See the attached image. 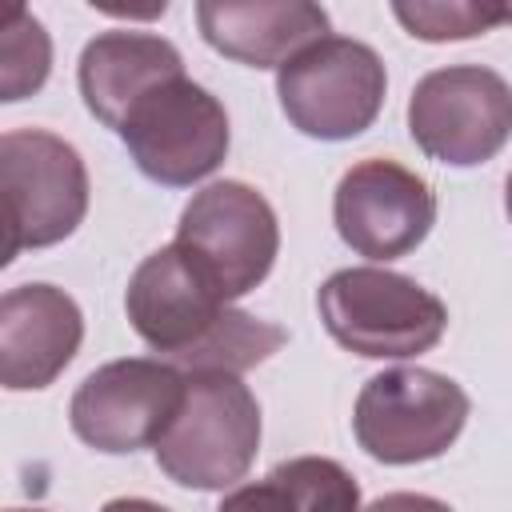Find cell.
I'll list each match as a JSON object with an SVG mask.
<instances>
[{"label": "cell", "instance_id": "obj_1", "mask_svg": "<svg viewBox=\"0 0 512 512\" xmlns=\"http://www.w3.org/2000/svg\"><path fill=\"white\" fill-rule=\"evenodd\" d=\"M124 312L132 332L180 372L244 376L288 344L280 324L232 308V300H224L212 276L176 240L136 264Z\"/></svg>", "mask_w": 512, "mask_h": 512}, {"label": "cell", "instance_id": "obj_11", "mask_svg": "<svg viewBox=\"0 0 512 512\" xmlns=\"http://www.w3.org/2000/svg\"><path fill=\"white\" fill-rule=\"evenodd\" d=\"M332 224L356 256L388 264L424 244L436 224V192L412 168L372 156L340 176L332 192Z\"/></svg>", "mask_w": 512, "mask_h": 512}, {"label": "cell", "instance_id": "obj_5", "mask_svg": "<svg viewBox=\"0 0 512 512\" xmlns=\"http://www.w3.org/2000/svg\"><path fill=\"white\" fill-rule=\"evenodd\" d=\"M0 192L12 264L28 248L68 240L88 212V168L80 152L44 128H12L0 136Z\"/></svg>", "mask_w": 512, "mask_h": 512}, {"label": "cell", "instance_id": "obj_13", "mask_svg": "<svg viewBox=\"0 0 512 512\" xmlns=\"http://www.w3.org/2000/svg\"><path fill=\"white\" fill-rule=\"evenodd\" d=\"M196 24L208 48L248 68H284L308 44L332 36L312 0H200Z\"/></svg>", "mask_w": 512, "mask_h": 512}, {"label": "cell", "instance_id": "obj_16", "mask_svg": "<svg viewBox=\"0 0 512 512\" xmlns=\"http://www.w3.org/2000/svg\"><path fill=\"white\" fill-rule=\"evenodd\" d=\"M52 72V40L44 24L24 8L8 4L0 20V100L16 104L36 96Z\"/></svg>", "mask_w": 512, "mask_h": 512}, {"label": "cell", "instance_id": "obj_14", "mask_svg": "<svg viewBox=\"0 0 512 512\" xmlns=\"http://www.w3.org/2000/svg\"><path fill=\"white\" fill-rule=\"evenodd\" d=\"M176 76H184L180 48L156 32H136V28H112L92 36L76 68L84 108L112 132H120L136 100H144L156 84Z\"/></svg>", "mask_w": 512, "mask_h": 512}, {"label": "cell", "instance_id": "obj_10", "mask_svg": "<svg viewBox=\"0 0 512 512\" xmlns=\"http://www.w3.org/2000/svg\"><path fill=\"white\" fill-rule=\"evenodd\" d=\"M176 244L212 276L224 300H240L268 280L280 252V220L252 184L212 180L184 204Z\"/></svg>", "mask_w": 512, "mask_h": 512}, {"label": "cell", "instance_id": "obj_2", "mask_svg": "<svg viewBox=\"0 0 512 512\" xmlns=\"http://www.w3.org/2000/svg\"><path fill=\"white\" fill-rule=\"evenodd\" d=\"M324 332L364 360L424 356L448 332V308L404 272L360 264L332 272L316 292Z\"/></svg>", "mask_w": 512, "mask_h": 512}, {"label": "cell", "instance_id": "obj_20", "mask_svg": "<svg viewBox=\"0 0 512 512\" xmlns=\"http://www.w3.org/2000/svg\"><path fill=\"white\" fill-rule=\"evenodd\" d=\"M504 212H508V220H512V172H508V180H504Z\"/></svg>", "mask_w": 512, "mask_h": 512}, {"label": "cell", "instance_id": "obj_6", "mask_svg": "<svg viewBox=\"0 0 512 512\" xmlns=\"http://www.w3.org/2000/svg\"><path fill=\"white\" fill-rule=\"evenodd\" d=\"M388 72L372 44L324 36L276 72V96L288 124L308 140H352L384 108Z\"/></svg>", "mask_w": 512, "mask_h": 512}, {"label": "cell", "instance_id": "obj_4", "mask_svg": "<svg viewBox=\"0 0 512 512\" xmlns=\"http://www.w3.org/2000/svg\"><path fill=\"white\" fill-rule=\"evenodd\" d=\"M468 392L432 368H384L364 380L352 408L356 444L380 464H424L444 456L464 424Z\"/></svg>", "mask_w": 512, "mask_h": 512}, {"label": "cell", "instance_id": "obj_3", "mask_svg": "<svg viewBox=\"0 0 512 512\" xmlns=\"http://www.w3.org/2000/svg\"><path fill=\"white\" fill-rule=\"evenodd\" d=\"M160 472L196 492L236 488L260 452V404L232 372H188V392L152 448Z\"/></svg>", "mask_w": 512, "mask_h": 512}, {"label": "cell", "instance_id": "obj_17", "mask_svg": "<svg viewBox=\"0 0 512 512\" xmlns=\"http://www.w3.org/2000/svg\"><path fill=\"white\" fill-rule=\"evenodd\" d=\"M392 16L408 28V36L444 44V40H472L492 32L496 24H512L508 4H476V0H416V4H392Z\"/></svg>", "mask_w": 512, "mask_h": 512}, {"label": "cell", "instance_id": "obj_21", "mask_svg": "<svg viewBox=\"0 0 512 512\" xmlns=\"http://www.w3.org/2000/svg\"><path fill=\"white\" fill-rule=\"evenodd\" d=\"M8 512H44V508H8Z\"/></svg>", "mask_w": 512, "mask_h": 512}, {"label": "cell", "instance_id": "obj_15", "mask_svg": "<svg viewBox=\"0 0 512 512\" xmlns=\"http://www.w3.org/2000/svg\"><path fill=\"white\" fill-rule=\"evenodd\" d=\"M216 512H360V484L340 460L292 456L264 480L232 488Z\"/></svg>", "mask_w": 512, "mask_h": 512}, {"label": "cell", "instance_id": "obj_9", "mask_svg": "<svg viewBox=\"0 0 512 512\" xmlns=\"http://www.w3.org/2000/svg\"><path fill=\"white\" fill-rule=\"evenodd\" d=\"M184 392L188 372L160 356L112 360L80 380L68 404V424L88 448L104 456H128L160 444L184 404Z\"/></svg>", "mask_w": 512, "mask_h": 512}, {"label": "cell", "instance_id": "obj_18", "mask_svg": "<svg viewBox=\"0 0 512 512\" xmlns=\"http://www.w3.org/2000/svg\"><path fill=\"white\" fill-rule=\"evenodd\" d=\"M360 512H452V504H444L428 492H384Z\"/></svg>", "mask_w": 512, "mask_h": 512}, {"label": "cell", "instance_id": "obj_8", "mask_svg": "<svg viewBox=\"0 0 512 512\" xmlns=\"http://www.w3.org/2000/svg\"><path fill=\"white\" fill-rule=\"evenodd\" d=\"M408 132L436 164H488L512 140V84L484 64L436 68L408 96Z\"/></svg>", "mask_w": 512, "mask_h": 512}, {"label": "cell", "instance_id": "obj_19", "mask_svg": "<svg viewBox=\"0 0 512 512\" xmlns=\"http://www.w3.org/2000/svg\"><path fill=\"white\" fill-rule=\"evenodd\" d=\"M100 512H172V508H164V504H156V500H148V496H116V500H108Z\"/></svg>", "mask_w": 512, "mask_h": 512}, {"label": "cell", "instance_id": "obj_7", "mask_svg": "<svg viewBox=\"0 0 512 512\" xmlns=\"http://www.w3.org/2000/svg\"><path fill=\"white\" fill-rule=\"evenodd\" d=\"M116 136L124 140L132 164L164 188L200 184L224 164L232 144L224 104L188 76L164 80L136 100Z\"/></svg>", "mask_w": 512, "mask_h": 512}, {"label": "cell", "instance_id": "obj_12", "mask_svg": "<svg viewBox=\"0 0 512 512\" xmlns=\"http://www.w3.org/2000/svg\"><path fill=\"white\" fill-rule=\"evenodd\" d=\"M84 312L56 284H16L0 296V384L8 392L48 388L80 352Z\"/></svg>", "mask_w": 512, "mask_h": 512}]
</instances>
